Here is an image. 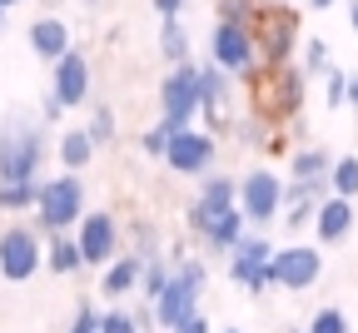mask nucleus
I'll list each match as a JSON object with an SVG mask.
<instances>
[{
	"label": "nucleus",
	"instance_id": "f257e3e1",
	"mask_svg": "<svg viewBox=\"0 0 358 333\" xmlns=\"http://www.w3.org/2000/svg\"><path fill=\"white\" fill-rule=\"evenodd\" d=\"M45 155H50V145H45V125L35 115H6V125H0V184H35Z\"/></svg>",
	"mask_w": 358,
	"mask_h": 333
},
{
	"label": "nucleus",
	"instance_id": "f03ea898",
	"mask_svg": "<svg viewBox=\"0 0 358 333\" xmlns=\"http://www.w3.org/2000/svg\"><path fill=\"white\" fill-rule=\"evenodd\" d=\"M204 283H209L204 259L174 254V283L164 289V299L155 304V323H159V333H174L185 318H194V313H199V294H204Z\"/></svg>",
	"mask_w": 358,
	"mask_h": 333
},
{
	"label": "nucleus",
	"instance_id": "7ed1b4c3",
	"mask_svg": "<svg viewBox=\"0 0 358 333\" xmlns=\"http://www.w3.org/2000/svg\"><path fill=\"white\" fill-rule=\"evenodd\" d=\"M85 214H90V209H85V184H80V174H60V179H45V184H40L35 229L45 234V239L80 229Z\"/></svg>",
	"mask_w": 358,
	"mask_h": 333
},
{
	"label": "nucleus",
	"instance_id": "20e7f679",
	"mask_svg": "<svg viewBox=\"0 0 358 333\" xmlns=\"http://www.w3.org/2000/svg\"><path fill=\"white\" fill-rule=\"evenodd\" d=\"M209 60L224 70V75H234V80H259L264 70V55H259V35L254 25H234V20H214L209 30Z\"/></svg>",
	"mask_w": 358,
	"mask_h": 333
},
{
	"label": "nucleus",
	"instance_id": "39448f33",
	"mask_svg": "<svg viewBox=\"0 0 358 333\" xmlns=\"http://www.w3.org/2000/svg\"><path fill=\"white\" fill-rule=\"evenodd\" d=\"M194 115H204V65H174L159 80V120L169 129H189Z\"/></svg>",
	"mask_w": 358,
	"mask_h": 333
},
{
	"label": "nucleus",
	"instance_id": "423d86ee",
	"mask_svg": "<svg viewBox=\"0 0 358 333\" xmlns=\"http://www.w3.org/2000/svg\"><path fill=\"white\" fill-rule=\"evenodd\" d=\"M303 94H308V75L299 65L259 70V80H254V110L279 125V120H294L303 110Z\"/></svg>",
	"mask_w": 358,
	"mask_h": 333
},
{
	"label": "nucleus",
	"instance_id": "0eeeda50",
	"mask_svg": "<svg viewBox=\"0 0 358 333\" xmlns=\"http://www.w3.org/2000/svg\"><path fill=\"white\" fill-rule=\"evenodd\" d=\"M284 204H289V184L274 169H249L239 179V209L249 229H268L274 219H284Z\"/></svg>",
	"mask_w": 358,
	"mask_h": 333
},
{
	"label": "nucleus",
	"instance_id": "6e6552de",
	"mask_svg": "<svg viewBox=\"0 0 358 333\" xmlns=\"http://www.w3.org/2000/svg\"><path fill=\"white\" fill-rule=\"evenodd\" d=\"M45 269V234L35 224H10L0 234V278L6 283H25Z\"/></svg>",
	"mask_w": 358,
	"mask_h": 333
},
{
	"label": "nucleus",
	"instance_id": "1a4fd4ad",
	"mask_svg": "<svg viewBox=\"0 0 358 333\" xmlns=\"http://www.w3.org/2000/svg\"><path fill=\"white\" fill-rule=\"evenodd\" d=\"M229 209H239V179H229V174H204V179H199V194H194V204H189V234L204 244L209 234H214V224L229 214Z\"/></svg>",
	"mask_w": 358,
	"mask_h": 333
},
{
	"label": "nucleus",
	"instance_id": "9d476101",
	"mask_svg": "<svg viewBox=\"0 0 358 333\" xmlns=\"http://www.w3.org/2000/svg\"><path fill=\"white\" fill-rule=\"evenodd\" d=\"M75 239H80V254L90 269H110L120 254H124V229L110 209H90L75 229Z\"/></svg>",
	"mask_w": 358,
	"mask_h": 333
},
{
	"label": "nucleus",
	"instance_id": "9b49d317",
	"mask_svg": "<svg viewBox=\"0 0 358 333\" xmlns=\"http://www.w3.org/2000/svg\"><path fill=\"white\" fill-rule=\"evenodd\" d=\"M259 35V55H264V70H279V65H294V50H299V15L289 6H268L264 20L254 25Z\"/></svg>",
	"mask_w": 358,
	"mask_h": 333
},
{
	"label": "nucleus",
	"instance_id": "f8f14e48",
	"mask_svg": "<svg viewBox=\"0 0 358 333\" xmlns=\"http://www.w3.org/2000/svg\"><path fill=\"white\" fill-rule=\"evenodd\" d=\"M324 278V254L308 249V244H289V249H274L268 259V289H313V283Z\"/></svg>",
	"mask_w": 358,
	"mask_h": 333
},
{
	"label": "nucleus",
	"instance_id": "ddd939ff",
	"mask_svg": "<svg viewBox=\"0 0 358 333\" xmlns=\"http://www.w3.org/2000/svg\"><path fill=\"white\" fill-rule=\"evenodd\" d=\"M214 160H219V139L209 134V129H179L174 139H169V150H164V164L179 174V179H204L209 169H214Z\"/></svg>",
	"mask_w": 358,
	"mask_h": 333
},
{
	"label": "nucleus",
	"instance_id": "4468645a",
	"mask_svg": "<svg viewBox=\"0 0 358 333\" xmlns=\"http://www.w3.org/2000/svg\"><path fill=\"white\" fill-rule=\"evenodd\" d=\"M268 259H274V244L264 239V234H249L229 249V278L249 294H264L268 289Z\"/></svg>",
	"mask_w": 358,
	"mask_h": 333
},
{
	"label": "nucleus",
	"instance_id": "2eb2a0df",
	"mask_svg": "<svg viewBox=\"0 0 358 333\" xmlns=\"http://www.w3.org/2000/svg\"><path fill=\"white\" fill-rule=\"evenodd\" d=\"M90 85H95V75H90V60L85 50H70L65 60H55V75H50V94L65 105V110H80L90 100Z\"/></svg>",
	"mask_w": 358,
	"mask_h": 333
},
{
	"label": "nucleus",
	"instance_id": "dca6fc26",
	"mask_svg": "<svg viewBox=\"0 0 358 333\" xmlns=\"http://www.w3.org/2000/svg\"><path fill=\"white\" fill-rule=\"evenodd\" d=\"M25 45L35 50V60H65L75 45H70V25L65 20H55V15H35L30 20V30H25Z\"/></svg>",
	"mask_w": 358,
	"mask_h": 333
},
{
	"label": "nucleus",
	"instance_id": "f3484780",
	"mask_svg": "<svg viewBox=\"0 0 358 333\" xmlns=\"http://www.w3.org/2000/svg\"><path fill=\"white\" fill-rule=\"evenodd\" d=\"M234 75H224L219 65H204V120L214 125V129H234V85H229Z\"/></svg>",
	"mask_w": 358,
	"mask_h": 333
},
{
	"label": "nucleus",
	"instance_id": "a211bd4d",
	"mask_svg": "<svg viewBox=\"0 0 358 333\" xmlns=\"http://www.w3.org/2000/svg\"><path fill=\"white\" fill-rule=\"evenodd\" d=\"M353 199H338V194H329L324 204H319V219H313V234H319V244H343L348 234H353Z\"/></svg>",
	"mask_w": 358,
	"mask_h": 333
},
{
	"label": "nucleus",
	"instance_id": "6ab92c4d",
	"mask_svg": "<svg viewBox=\"0 0 358 333\" xmlns=\"http://www.w3.org/2000/svg\"><path fill=\"white\" fill-rule=\"evenodd\" d=\"M145 283V259H134L129 249L110 264V269H100V294L105 299H124L129 289H140Z\"/></svg>",
	"mask_w": 358,
	"mask_h": 333
},
{
	"label": "nucleus",
	"instance_id": "aec40b11",
	"mask_svg": "<svg viewBox=\"0 0 358 333\" xmlns=\"http://www.w3.org/2000/svg\"><path fill=\"white\" fill-rule=\"evenodd\" d=\"M329 174H334V155L324 145H303V150L289 155V179L294 184H329Z\"/></svg>",
	"mask_w": 358,
	"mask_h": 333
},
{
	"label": "nucleus",
	"instance_id": "412c9836",
	"mask_svg": "<svg viewBox=\"0 0 358 333\" xmlns=\"http://www.w3.org/2000/svg\"><path fill=\"white\" fill-rule=\"evenodd\" d=\"M95 139H90V129H65L60 139H55V155H60V164H65V174H80L90 160H95Z\"/></svg>",
	"mask_w": 358,
	"mask_h": 333
},
{
	"label": "nucleus",
	"instance_id": "4be33fe9",
	"mask_svg": "<svg viewBox=\"0 0 358 333\" xmlns=\"http://www.w3.org/2000/svg\"><path fill=\"white\" fill-rule=\"evenodd\" d=\"M45 269H50V274H75V269H85V254H80V239H75V234H55V239H45Z\"/></svg>",
	"mask_w": 358,
	"mask_h": 333
},
{
	"label": "nucleus",
	"instance_id": "5701e85b",
	"mask_svg": "<svg viewBox=\"0 0 358 333\" xmlns=\"http://www.w3.org/2000/svg\"><path fill=\"white\" fill-rule=\"evenodd\" d=\"M159 60H169V70L174 65H189V30H185V20H159Z\"/></svg>",
	"mask_w": 358,
	"mask_h": 333
},
{
	"label": "nucleus",
	"instance_id": "b1692460",
	"mask_svg": "<svg viewBox=\"0 0 358 333\" xmlns=\"http://www.w3.org/2000/svg\"><path fill=\"white\" fill-rule=\"evenodd\" d=\"M239 239H249V219H244V209H229L219 224H214V234L204 239V249H214V254H229Z\"/></svg>",
	"mask_w": 358,
	"mask_h": 333
},
{
	"label": "nucleus",
	"instance_id": "393cba45",
	"mask_svg": "<svg viewBox=\"0 0 358 333\" xmlns=\"http://www.w3.org/2000/svg\"><path fill=\"white\" fill-rule=\"evenodd\" d=\"M124 239H129V254L134 259H145V264H155L159 259V229L150 224V219H134V224H124Z\"/></svg>",
	"mask_w": 358,
	"mask_h": 333
},
{
	"label": "nucleus",
	"instance_id": "a878e982",
	"mask_svg": "<svg viewBox=\"0 0 358 333\" xmlns=\"http://www.w3.org/2000/svg\"><path fill=\"white\" fill-rule=\"evenodd\" d=\"M299 55H303V60H299V70H303L308 80H313V75L324 80V75L334 70V60H329V40H324V35H308V40L299 45Z\"/></svg>",
	"mask_w": 358,
	"mask_h": 333
},
{
	"label": "nucleus",
	"instance_id": "bb28decb",
	"mask_svg": "<svg viewBox=\"0 0 358 333\" xmlns=\"http://www.w3.org/2000/svg\"><path fill=\"white\" fill-rule=\"evenodd\" d=\"M329 189H334L338 199H358V155H338V160H334Z\"/></svg>",
	"mask_w": 358,
	"mask_h": 333
},
{
	"label": "nucleus",
	"instance_id": "cd10ccee",
	"mask_svg": "<svg viewBox=\"0 0 358 333\" xmlns=\"http://www.w3.org/2000/svg\"><path fill=\"white\" fill-rule=\"evenodd\" d=\"M169 283H174V259H155V264H145V283H140V294H145L150 304H159V299H164Z\"/></svg>",
	"mask_w": 358,
	"mask_h": 333
},
{
	"label": "nucleus",
	"instance_id": "c85d7f7f",
	"mask_svg": "<svg viewBox=\"0 0 358 333\" xmlns=\"http://www.w3.org/2000/svg\"><path fill=\"white\" fill-rule=\"evenodd\" d=\"M40 204V184H0V214H20Z\"/></svg>",
	"mask_w": 358,
	"mask_h": 333
},
{
	"label": "nucleus",
	"instance_id": "c756f323",
	"mask_svg": "<svg viewBox=\"0 0 358 333\" xmlns=\"http://www.w3.org/2000/svg\"><path fill=\"white\" fill-rule=\"evenodd\" d=\"M264 0H219V20H234V25H259L264 20Z\"/></svg>",
	"mask_w": 358,
	"mask_h": 333
},
{
	"label": "nucleus",
	"instance_id": "7c9ffc66",
	"mask_svg": "<svg viewBox=\"0 0 358 333\" xmlns=\"http://www.w3.org/2000/svg\"><path fill=\"white\" fill-rule=\"evenodd\" d=\"M85 129H90V139H95V145H115V110H110V105H95Z\"/></svg>",
	"mask_w": 358,
	"mask_h": 333
},
{
	"label": "nucleus",
	"instance_id": "2f4dec72",
	"mask_svg": "<svg viewBox=\"0 0 358 333\" xmlns=\"http://www.w3.org/2000/svg\"><path fill=\"white\" fill-rule=\"evenodd\" d=\"M174 134H179V129H169V125L159 120L155 129H145V134H140V150H145L150 160H164V150H169V139H174Z\"/></svg>",
	"mask_w": 358,
	"mask_h": 333
},
{
	"label": "nucleus",
	"instance_id": "473e14b6",
	"mask_svg": "<svg viewBox=\"0 0 358 333\" xmlns=\"http://www.w3.org/2000/svg\"><path fill=\"white\" fill-rule=\"evenodd\" d=\"M324 105H329V110H343V105H348V75H343V70H329V75H324Z\"/></svg>",
	"mask_w": 358,
	"mask_h": 333
},
{
	"label": "nucleus",
	"instance_id": "72a5a7b5",
	"mask_svg": "<svg viewBox=\"0 0 358 333\" xmlns=\"http://www.w3.org/2000/svg\"><path fill=\"white\" fill-rule=\"evenodd\" d=\"M308 333H353V328H348L343 309H319V313L308 318Z\"/></svg>",
	"mask_w": 358,
	"mask_h": 333
},
{
	"label": "nucleus",
	"instance_id": "f704fd0d",
	"mask_svg": "<svg viewBox=\"0 0 358 333\" xmlns=\"http://www.w3.org/2000/svg\"><path fill=\"white\" fill-rule=\"evenodd\" d=\"M100 333H145V328L134 323V313H124V309H110V313L100 318Z\"/></svg>",
	"mask_w": 358,
	"mask_h": 333
},
{
	"label": "nucleus",
	"instance_id": "c9c22d12",
	"mask_svg": "<svg viewBox=\"0 0 358 333\" xmlns=\"http://www.w3.org/2000/svg\"><path fill=\"white\" fill-rule=\"evenodd\" d=\"M185 6H189V0H155L159 20H179V15H185Z\"/></svg>",
	"mask_w": 358,
	"mask_h": 333
},
{
	"label": "nucleus",
	"instance_id": "e433bc0d",
	"mask_svg": "<svg viewBox=\"0 0 358 333\" xmlns=\"http://www.w3.org/2000/svg\"><path fill=\"white\" fill-rule=\"evenodd\" d=\"M65 115V105L55 100V94H45V100H40V120H60Z\"/></svg>",
	"mask_w": 358,
	"mask_h": 333
},
{
	"label": "nucleus",
	"instance_id": "4c0bfd02",
	"mask_svg": "<svg viewBox=\"0 0 358 333\" xmlns=\"http://www.w3.org/2000/svg\"><path fill=\"white\" fill-rule=\"evenodd\" d=\"M174 333H209V318H204V313H194V318H185V323H179Z\"/></svg>",
	"mask_w": 358,
	"mask_h": 333
},
{
	"label": "nucleus",
	"instance_id": "58836bf2",
	"mask_svg": "<svg viewBox=\"0 0 358 333\" xmlns=\"http://www.w3.org/2000/svg\"><path fill=\"white\" fill-rule=\"evenodd\" d=\"M264 155H268V160H284V155H289V145H284V134H279V129H274V139L264 145Z\"/></svg>",
	"mask_w": 358,
	"mask_h": 333
},
{
	"label": "nucleus",
	"instance_id": "ea45409f",
	"mask_svg": "<svg viewBox=\"0 0 358 333\" xmlns=\"http://www.w3.org/2000/svg\"><path fill=\"white\" fill-rule=\"evenodd\" d=\"M348 105L358 110V75H348Z\"/></svg>",
	"mask_w": 358,
	"mask_h": 333
},
{
	"label": "nucleus",
	"instance_id": "a19ab883",
	"mask_svg": "<svg viewBox=\"0 0 358 333\" xmlns=\"http://www.w3.org/2000/svg\"><path fill=\"white\" fill-rule=\"evenodd\" d=\"M348 25H353V35H358V0H348Z\"/></svg>",
	"mask_w": 358,
	"mask_h": 333
},
{
	"label": "nucleus",
	"instance_id": "79ce46f5",
	"mask_svg": "<svg viewBox=\"0 0 358 333\" xmlns=\"http://www.w3.org/2000/svg\"><path fill=\"white\" fill-rule=\"evenodd\" d=\"M308 6H313V10H329V6H334V0H308Z\"/></svg>",
	"mask_w": 358,
	"mask_h": 333
},
{
	"label": "nucleus",
	"instance_id": "37998d69",
	"mask_svg": "<svg viewBox=\"0 0 358 333\" xmlns=\"http://www.w3.org/2000/svg\"><path fill=\"white\" fill-rule=\"evenodd\" d=\"M0 6H6V10H10V6H20V0H0Z\"/></svg>",
	"mask_w": 358,
	"mask_h": 333
},
{
	"label": "nucleus",
	"instance_id": "c03bdc74",
	"mask_svg": "<svg viewBox=\"0 0 358 333\" xmlns=\"http://www.w3.org/2000/svg\"><path fill=\"white\" fill-rule=\"evenodd\" d=\"M0 30H6V6H0Z\"/></svg>",
	"mask_w": 358,
	"mask_h": 333
},
{
	"label": "nucleus",
	"instance_id": "a18cd8bd",
	"mask_svg": "<svg viewBox=\"0 0 358 333\" xmlns=\"http://www.w3.org/2000/svg\"><path fill=\"white\" fill-rule=\"evenodd\" d=\"M284 333H308V328H284Z\"/></svg>",
	"mask_w": 358,
	"mask_h": 333
},
{
	"label": "nucleus",
	"instance_id": "49530a36",
	"mask_svg": "<svg viewBox=\"0 0 358 333\" xmlns=\"http://www.w3.org/2000/svg\"><path fill=\"white\" fill-rule=\"evenodd\" d=\"M45 6H60V0H45Z\"/></svg>",
	"mask_w": 358,
	"mask_h": 333
},
{
	"label": "nucleus",
	"instance_id": "de8ad7c7",
	"mask_svg": "<svg viewBox=\"0 0 358 333\" xmlns=\"http://www.w3.org/2000/svg\"><path fill=\"white\" fill-rule=\"evenodd\" d=\"M224 333H239V328H224Z\"/></svg>",
	"mask_w": 358,
	"mask_h": 333
}]
</instances>
